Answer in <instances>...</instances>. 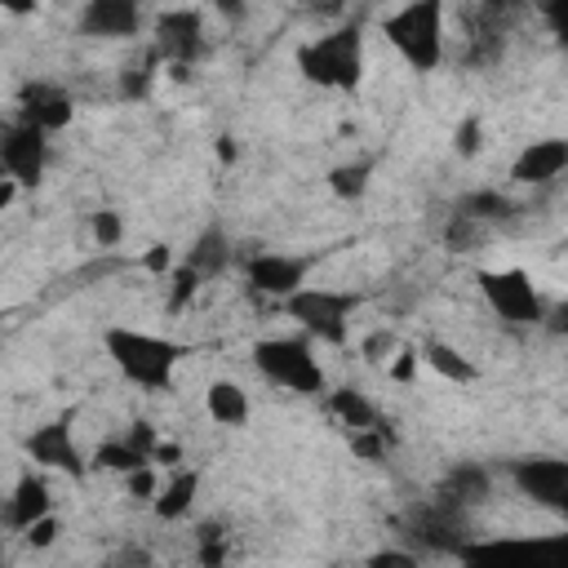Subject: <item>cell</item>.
<instances>
[{
	"label": "cell",
	"mask_w": 568,
	"mask_h": 568,
	"mask_svg": "<svg viewBox=\"0 0 568 568\" xmlns=\"http://www.w3.org/2000/svg\"><path fill=\"white\" fill-rule=\"evenodd\" d=\"M102 351H106L111 368H115L129 386H138L142 395H164V390H173L178 368H182V359L191 355L186 342L164 337V333H151V328H133V324H111V328H102Z\"/></svg>",
	"instance_id": "cell-1"
},
{
	"label": "cell",
	"mask_w": 568,
	"mask_h": 568,
	"mask_svg": "<svg viewBox=\"0 0 568 568\" xmlns=\"http://www.w3.org/2000/svg\"><path fill=\"white\" fill-rule=\"evenodd\" d=\"M293 67L306 84H315L324 93H355L364 84V67H368L364 22L346 18V22L320 27L315 36H306L293 49Z\"/></svg>",
	"instance_id": "cell-2"
},
{
	"label": "cell",
	"mask_w": 568,
	"mask_h": 568,
	"mask_svg": "<svg viewBox=\"0 0 568 568\" xmlns=\"http://www.w3.org/2000/svg\"><path fill=\"white\" fill-rule=\"evenodd\" d=\"M377 31L413 75H430L448 58V0H399Z\"/></svg>",
	"instance_id": "cell-3"
},
{
	"label": "cell",
	"mask_w": 568,
	"mask_h": 568,
	"mask_svg": "<svg viewBox=\"0 0 568 568\" xmlns=\"http://www.w3.org/2000/svg\"><path fill=\"white\" fill-rule=\"evenodd\" d=\"M248 359L262 382L275 390L302 395V399H324L328 390V368L320 359V342H311L302 328L297 333H271L248 346Z\"/></svg>",
	"instance_id": "cell-4"
},
{
	"label": "cell",
	"mask_w": 568,
	"mask_h": 568,
	"mask_svg": "<svg viewBox=\"0 0 568 568\" xmlns=\"http://www.w3.org/2000/svg\"><path fill=\"white\" fill-rule=\"evenodd\" d=\"M364 306V293L355 288H333V284H302L293 297L280 302V311L320 346H333L342 351L351 342V328H355V315Z\"/></svg>",
	"instance_id": "cell-5"
},
{
	"label": "cell",
	"mask_w": 568,
	"mask_h": 568,
	"mask_svg": "<svg viewBox=\"0 0 568 568\" xmlns=\"http://www.w3.org/2000/svg\"><path fill=\"white\" fill-rule=\"evenodd\" d=\"M146 36H151V49H155V58L164 62V71L173 80H191V71L209 53V22H204V9L200 4L155 9Z\"/></svg>",
	"instance_id": "cell-6"
},
{
	"label": "cell",
	"mask_w": 568,
	"mask_h": 568,
	"mask_svg": "<svg viewBox=\"0 0 568 568\" xmlns=\"http://www.w3.org/2000/svg\"><path fill=\"white\" fill-rule=\"evenodd\" d=\"M475 288L484 306L506 324V328H541L550 302L541 297L537 280L524 266H484L475 271Z\"/></svg>",
	"instance_id": "cell-7"
},
{
	"label": "cell",
	"mask_w": 568,
	"mask_h": 568,
	"mask_svg": "<svg viewBox=\"0 0 568 568\" xmlns=\"http://www.w3.org/2000/svg\"><path fill=\"white\" fill-rule=\"evenodd\" d=\"M320 266V253H288V248H248L240 253V275L248 293L284 302L302 284H311V271Z\"/></svg>",
	"instance_id": "cell-8"
},
{
	"label": "cell",
	"mask_w": 568,
	"mask_h": 568,
	"mask_svg": "<svg viewBox=\"0 0 568 568\" xmlns=\"http://www.w3.org/2000/svg\"><path fill=\"white\" fill-rule=\"evenodd\" d=\"M506 479L524 501H532L537 510H550L555 519L568 524V457H555V453L515 457L506 466Z\"/></svg>",
	"instance_id": "cell-9"
},
{
	"label": "cell",
	"mask_w": 568,
	"mask_h": 568,
	"mask_svg": "<svg viewBox=\"0 0 568 568\" xmlns=\"http://www.w3.org/2000/svg\"><path fill=\"white\" fill-rule=\"evenodd\" d=\"M22 448H27L31 466H40V470H49V475L84 479V475L93 470L89 453L80 448V439H75V430H71V413H62V417L36 426V430L22 439Z\"/></svg>",
	"instance_id": "cell-10"
},
{
	"label": "cell",
	"mask_w": 568,
	"mask_h": 568,
	"mask_svg": "<svg viewBox=\"0 0 568 568\" xmlns=\"http://www.w3.org/2000/svg\"><path fill=\"white\" fill-rule=\"evenodd\" d=\"M151 4L146 0H84L80 13H75V31L84 40H106V44H120V40H133L142 31H151Z\"/></svg>",
	"instance_id": "cell-11"
},
{
	"label": "cell",
	"mask_w": 568,
	"mask_h": 568,
	"mask_svg": "<svg viewBox=\"0 0 568 568\" xmlns=\"http://www.w3.org/2000/svg\"><path fill=\"white\" fill-rule=\"evenodd\" d=\"M49 138L53 133H44V129H36V124L13 115L4 124V133H0V169H4V178L22 182V191L40 186V178L49 169V151H53Z\"/></svg>",
	"instance_id": "cell-12"
},
{
	"label": "cell",
	"mask_w": 568,
	"mask_h": 568,
	"mask_svg": "<svg viewBox=\"0 0 568 568\" xmlns=\"http://www.w3.org/2000/svg\"><path fill=\"white\" fill-rule=\"evenodd\" d=\"M564 173H568V133H546V138L524 142L506 169L515 186H532V191L555 186Z\"/></svg>",
	"instance_id": "cell-13"
},
{
	"label": "cell",
	"mask_w": 568,
	"mask_h": 568,
	"mask_svg": "<svg viewBox=\"0 0 568 568\" xmlns=\"http://www.w3.org/2000/svg\"><path fill=\"white\" fill-rule=\"evenodd\" d=\"M13 115L36 124V129H44V133H62L75 120V93L67 84H58V80H44V75L27 80L22 93H18V111Z\"/></svg>",
	"instance_id": "cell-14"
},
{
	"label": "cell",
	"mask_w": 568,
	"mask_h": 568,
	"mask_svg": "<svg viewBox=\"0 0 568 568\" xmlns=\"http://www.w3.org/2000/svg\"><path fill=\"white\" fill-rule=\"evenodd\" d=\"M58 510V501H53V484H49V470H40V466H27L18 479H13V488H9V497H4V528L9 532H27L36 519H44V515H53Z\"/></svg>",
	"instance_id": "cell-15"
},
{
	"label": "cell",
	"mask_w": 568,
	"mask_h": 568,
	"mask_svg": "<svg viewBox=\"0 0 568 568\" xmlns=\"http://www.w3.org/2000/svg\"><path fill=\"white\" fill-rule=\"evenodd\" d=\"M200 484H204V475H200L195 466L164 470V484H160V493H155V501H151V515H155L160 524H182V519H191V510H195V501H200Z\"/></svg>",
	"instance_id": "cell-16"
},
{
	"label": "cell",
	"mask_w": 568,
	"mask_h": 568,
	"mask_svg": "<svg viewBox=\"0 0 568 568\" xmlns=\"http://www.w3.org/2000/svg\"><path fill=\"white\" fill-rule=\"evenodd\" d=\"M488 493H493V475H488L484 466H470V462L453 466V470L439 479V488H435V497H439L444 506L462 510V515L479 510V506L488 501Z\"/></svg>",
	"instance_id": "cell-17"
},
{
	"label": "cell",
	"mask_w": 568,
	"mask_h": 568,
	"mask_svg": "<svg viewBox=\"0 0 568 568\" xmlns=\"http://www.w3.org/2000/svg\"><path fill=\"white\" fill-rule=\"evenodd\" d=\"M324 408H328V417H333L346 435L386 426V422H382V408H377L359 386H328V390H324Z\"/></svg>",
	"instance_id": "cell-18"
},
{
	"label": "cell",
	"mask_w": 568,
	"mask_h": 568,
	"mask_svg": "<svg viewBox=\"0 0 568 568\" xmlns=\"http://www.w3.org/2000/svg\"><path fill=\"white\" fill-rule=\"evenodd\" d=\"M204 413L213 417V426L240 430V426H248V417H253V399H248V390H244L235 377H213V382L204 386Z\"/></svg>",
	"instance_id": "cell-19"
},
{
	"label": "cell",
	"mask_w": 568,
	"mask_h": 568,
	"mask_svg": "<svg viewBox=\"0 0 568 568\" xmlns=\"http://www.w3.org/2000/svg\"><path fill=\"white\" fill-rule=\"evenodd\" d=\"M417 351H422V364H426L439 382H448V386H475V382H479V364H475L462 346H453V342H444V337H426Z\"/></svg>",
	"instance_id": "cell-20"
},
{
	"label": "cell",
	"mask_w": 568,
	"mask_h": 568,
	"mask_svg": "<svg viewBox=\"0 0 568 568\" xmlns=\"http://www.w3.org/2000/svg\"><path fill=\"white\" fill-rule=\"evenodd\" d=\"M204 280H213V275H222L231 262H235V244L226 240V231L222 226H204L200 235H195V244L182 253Z\"/></svg>",
	"instance_id": "cell-21"
},
{
	"label": "cell",
	"mask_w": 568,
	"mask_h": 568,
	"mask_svg": "<svg viewBox=\"0 0 568 568\" xmlns=\"http://www.w3.org/2000/svg\"><path fill=\"white\" fill-rule=\"evenodd\" d=\"M89 462H93V470H106V475H129V470H138V466H146L151 457L129 439V435H111V439H102L93 453H89Z\"/></svg>",
	"instance_id": "cell-22"
},
{
	"label": "cell",
	"mask_w": 568,
	"mask_h": 568,
	"mask_svg": "<svg viewBox=\"0 0 568 568\" xmlns=\"http://www.w3.org/2000/svg\"><path fill=\"white\" fill-rule=\"evenodd\" d=\"M324 186H328L337 200H346V204L364 200L368 186H373V160H346V164H333L328 178H324Z\"/></svg>",
	"instance_id": "cell-23"
},
{
	"label": "cell",
	"mask_w": 568,
	"mask_h": 568,
	"mask_svg": "<svg viewBox=\"0 0 568 568\" xmlns=\"http://www.w3.org/2000/svg\"><path fill=\"white\" fill-rule=\"evenodd\" d=\"M457 213H466V217L493 226V222H501V217L515 213V200H510L506 191H497V186H479V191H466V195L457 200Z\"/></svg>",
	"instance_id": "cell-24"
},
{
	"label": "cell",
	"mask_w": 568,
	"mask_h": 568,
	"mask_svg": "<svg viewBox=\"0 0 568 568\" xmlns=\"http://www.w3.org/2000/svg\"><path fill=\"white\" fill-rule=\"evenodd\" d=\"M200 288H204V275H200L186 257H178V266L164 275V293H169V297H164V306H169V311H186V306L195 302V293H200Z\"/></svg>",
	"instance_id": "cell-25"
},
{
	"label": "cell",
	"mask_w": 568,
	"mask_h": 568,
	"mask_svg": "<svg viewBox=\"0 0 568 568\" xmlns=\"http://www.w3.org/2000/svg\"><path fill=\"white\" fill-rule=\"evenodd\" d=\"M155 67H164V62L155 58V49H146L138 62H129V67L120 71V93H124V98H146V93H151V80H155Z\"/></svg>",
	"instance_id": "cell-26"
},
{
	"label": "cell",
	"mask_w": 568,
	"mask_h": 568,
	"mask_svg": "<svg viewBox=\"0 0 568 568\" xmlns=\"http://www.w3.org/2000/svg\"><path fill=\"white\" fill-rule=\"evenodd\" d=\"M484 235H488L484 222H475V217H466V213H457V209L448 213V226H444V244H448V248H457V253H462V248H475Z\"/></svg>",
	"instance_id": "cell-27"
},
{
	"label": "cell",
	"mask_w": 568,
	"mask_h": 568,
	"mask_svg": "<svg viewBox=\"0 0 568 568\" xmlns=\"http://www.w3.org/2000/svg\"><path fill=\"white\" fill-rule=\"evenodd\" d=\"M89 235H93L98 248H120V240H124V217H120L115 209H98L93 222H89Z\"/></svg>",
	"instance_id": "cell-28"
},
{
	"label": "cell",
	"mask_w": 568,
	"mask_h": 568,
	"mask_svg": "<svg viewBox=\"0 0 568 568\" xmlns=\"http://www.w3.org/2000/svg\"><path fill=\"white\" fill-rule=\"evenodd\" d=\"M537 13H541V27L550 31V40L559 49H568V0H537Z\"/></svg>",
	"instance_id": "cell-29"
},
{
	"label": "cell",
	"mask_w": 568,
	"mask_h": 568,
	"mask_svg": "<svg viewBox=\"0 0 568 568\" xmlns=\"http://www.w3.org/2000/svg\"><path fill=\"white\" fill-rule=\"evenodd\" d=\"M453 151H457L462 160H475V155L484 151V124H479V115H466V120L453 129Z\"/></svg>",
	"instance_id": "cell-30"
},
{
	"label": "cell",
	"mask_w": 568,
	"mask_h": 568,
	"mask_svg": "<svg viewBox=\"0 0 568 568\" xmlns=\"http://www.w3.org/2000/svg\"><path fill=\"white\" fill-rule=\"evenodd\" d=\"M404 342L390 333V328H377V333H368L364 342H359V355L368 359V364H390V355L399 351Z\"/></svg>",
	"instance_id": "cell-31"
},
{
	"label": "cell",
	"mask_w": 568,
	"mask_h": 568,
	"mask_svg": "<svg viewBox=\"0 0 568 568\" xmlns=\"http://www.w3.org/2000/svg\"><path fill=\"white\" fill-rule=\"evenodd\" d=\"M58 532H62V519H58V510L53 515H44V519H36L27 532H22V541L31 546V550H49L53 541H58Z\"/></svg>",
	"instance_id": "cell-32"
},
{
	"label": "cell",
	"mask_w": 568,
	"mask_h": 568,
	"mask_svg": "<svg viewBox=\"0 0 568 568\" xmlns=\"http://www.w3.org/2000/svg\"><path fill=\"white\" fill-rule=\"evenodd\" d=\"M417 364H422V351H417V346H399V351L390 355L386 373H390V382L408 386V382H413V373H417Z\"/></svg>",
	"instance_id": "cell-33"
},
{
	"label": "cell",
	"mask_w": 568,
	"mask_h": 568,
	"mask_svg": "<svg viewBox=\"0 0 568 568\" xmlns=\"http://www.w3.org/2000/svg\"><path fill=\"white\" fill-rule=\"evenodd\" d=\"M151 462H155L160 470H178V466H186V444H182V439L160 435V444L151 448Z\"/></svg>",
	"instance_id": "cell-34"
},
{
	"label": "cell",
	"mask_w": 568,
	"mask_h": 568,
	"mask_svg": "<svg viewBox=\"0 0 568 568\" xmlns=\"http://www.w3.org/2000/svg\"><path fill=\"white\" fill-rule=\"evenodd\" d=\"M213 18H222L226 27H240L248 18V0H204Z\"/></svg>",
	"instance_id": "cell-35"
},
{
	"label": "cell",
	"mask_w": 568,
	"mask_h": 568,
	"mask_svg": "<svg viewBox=\"0 0 568 568\" xmlns=\"http://www.w3.org/2000/svg\"><path fill=\"white\" fill-rule=\"evenodd\" d=\"M541 328H546L550 337H564V342H568V293L550 302V311H546V324H541Z\"/></svg>",
	"instance_id": "cell-36"
},
{
	"label": "cell",
	"mask_w": 568,
	"mask_h": 568,
	"mask_svg": "<svg viewBox=\"0 0 568 568\" xmlns=\"http://www.w3.org/2000/svg\"><path fill=\"white\" fill-rule=\"evenodd\" d=\"M142 266H146V271H160V275H169V271L178 266V248H169V244H151V253L142 257Z\"/></svg>",
	"instance_id": "cell-37"
},
{
	"label": "cell",
	"mask_w": 568,
	"mask_h": 568,
	"mask_svg": "<svg viewBox=\"0 0 568 568\" xmlns=\"http://www.w3.org/2000/svg\"><path fill=\"white\" fill-rule=\"evenodd\" d=\"M4 4V13H13V18H31V13H40V0H0Z\"/></svg>",
	"instance_id": "cell-38"
},
{
	"label": "cell",
	"mask_w": 568,
	"mask_h": 568,
	"mask_svg": "<svg viewBox=\"0 0 568 568\" xmlns=\"http://www.w3.org/2000/svg\"><path fill=\"white\" fill-rule=\"evenodd\" d=\"M306 9H311V13H324V18H328V13H337L342 4H337V0H306Z\"/></svg>",
	"instance_id": "cell-39"
},
{
	"label": "cell",
	"mask_w": 568,
	"mask_h": 568,
	"mask_svg": "<svg viewBox=\"0 0 568 568\" xmlns=\"http://www.w3.org/2000/svg\"><path fill=\"white\" fill-rule=\"evenodd\" d=\"M470 4H479V9H506L510 0H470Z\"/></svg>",
	"instance_id": "cell-40"
}]
</instances>
